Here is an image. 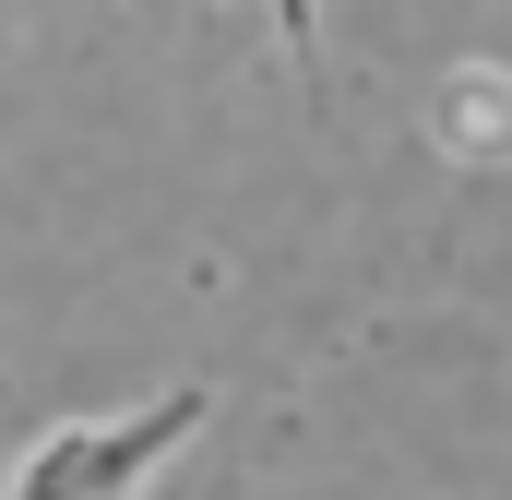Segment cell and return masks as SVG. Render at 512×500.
Wrapping results in <instances>:
<instances>
[{
  "mask_svg": "<svg viewBox=\"0 0 512 500\" xmlns=\"http://www.w3.org/2000/svg\"><path fill=\"white\" fill-rule=\"evenodd\" d=\"M203 417V393H179V405H143L131 429H60V441H36V465L12 477V500H131V477L179 441Z\"/></svg>",
  "mask_w": 512,
  "mask_h": 500,
  "instance_id": "1",
  "label": "cell"
},
{
  "mask_svg": "<svg viewBox=\"0 0 512 500\" xmlns=\"http://www.w3.org/2000/svg\"><path fill=\"white\" fill-rule=\"evenodd\" d=\"M274 12H286V48H310V0H274Z\"/></svg>",
  "mask_w": 512,
  "mask_h": 500,
  "instance_id": "2",
  "label": "cell"
}]
</instances>
